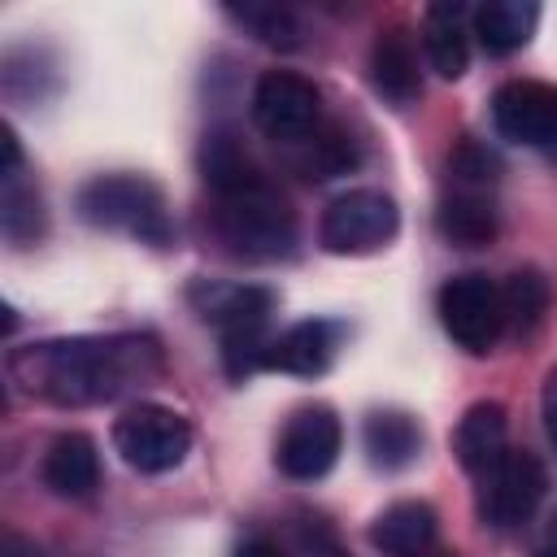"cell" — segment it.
Segmentation results:
<instances>
[{"mask_svg":"<svg viewBox=\"0 0 557 557\" xmlns=\"http://www.w3.org/2000/svg\"><path fill=\"white\" fill-rule=\"evenodd\" d=\"M161 374V348L148 335L39 339L9 352V379L48 405H104Z\"/></svg>","mask_w":557,"mask_h":557,"instance_id":"1","label":"cell"},{"mask_svg":"<svg viewBox=\"0 0 557 557\" xmlns=\"http://www.w3.org/2000/svg\"><path fill=\"white\" fill-rule=\"evenodd\" d=\"M196 309L205 322H213L222 331V361L231 379H248L257 366H265V322L274 309V296L265 287H248V283H200L191 292Z\"/></svg>","mask_w":557,"mask_h":557,"instance_id":"2","label":"cell"},{"mask_svg":"<svg viewBox=\"0 0 557 557\" xmlns=\"http://www.w3.org/2000/svg\"><path fill=\"white\" fill-rule=\"evenodd\" d=\"M218 239L248 261H278L296 244V218L278 187L265 178L248 183L244 191L218 196Z\"/></svg>","mask_w":557,"mask_h":557,"instance_id":"3","label":"cell"},{"mask_svg":"<svg viewBox=\"0 0 557 557\" xmlns=\"http://www.w3.org/2000/svg\"><path fill=\"white\" fill-rule=\"evenodd\" d=\"M78 213H83V222H91L100 231H126L144 244L170 239L165 196L157 183H148L139 174H100V178L83 183Z\"/></svg>","mask_w":557,"mask_h":557,"instance_id":"4","label":"cell"},{"mask_svg":"<svg viewBox=\"0 0 557 557\" xmlns=\"http://www.w3.org/2000/svg\"><path fill=\"white\" fill-rule=\"evenodd\" d=\"M396 226H400V209L387 191L352 187L322 209L318 239L335 257H366V252H379L383 244H392Z\"/></svg>","mask_w":557,"mask_h":557,"instance_id":"5","label":"cell"},{"mask_svg":"<svg viewBox=\"0 0 557 557\" xmlns=\"http://www.w3.org/2000/svg\"><path fill=\"white\" fill-rule=\"evenodd\" d=\"M113 448L139 474H165L191 453V422L165 405H131L113 422Z\"/></svg>","mask_w":557,"mask_h":557,"instance_id":"6","label":"cell"},{"mask_svg":"<svg viewBox=\"0 0 557 557\" xmlns=\"http://www.w3.org/2000/svg\"><path fill=\"white\" fill-rule=\"evenodd\" d=\"M435 309H440V326L448 331V339L461 344L466 352H487L505 335L500 287L487 274H453L440 287Z\"/></svg>","mask_w":557,"mask_h":557,"instance_id":"7","label":"cell"},{"mask_svg":"<svg viewBox=\"0 0 557 557\" xmlns=\"http://www.w3.org/2000/svg\"><path fill=\"white\" fill-rule=\"evenodd\" d=\"M544 487H548V474H544L540 457L527 453V448H509L479 479V513H483V522H492L500 531L522 527L540 509Z\"/></svg>","mask_w":557,"mask_h":557,"instance_id":"8","label":"cell"},{"mask_svg":"<svg viewBox=\"0 0 557 557\" xmlns=\"http://www.w3.org/2000/svg\"><path fill=\"white\" fill-rule=\"evenodd\" d=\"M252 122L278 144H300L318 126V87L296 70H265L252 87Z\"/></svg>","mask_w":557,"mask_h":557,"instance_id":"9","label":"cell"},{"mask_svg":"<svg viewBox=\"0 0 557 557\" xmlns=\"http://www.w3.org/2000/svg\"><path fill=\"white\" fill-rule=\"evenodd\" d=\"M339 444H344V426H339L335 409L309 405V409H296V413L287 418V426H283V435H278L274 461H278V470H283L287 479L309 483V479H322V474L335 466Z\"/></svg>","mask_w":557,"mask_h":557,"instance_id":"10","label":"cell"},{"mask_svg":"<svg viewBox=\"0 0 557 557\" xmlns=\"http://www.w3.org/2000/svg\"><path fill=\"white\" fill-rule=\"evenodd\" d=\"M492 122L509 144L522 148L557 144V87L540 78H509L492 96Z\"/></svg>","mask_w":557,"mask_h":557,"instance_id":"11","label":"cell"},{"mask_svg":"<svg viewBox=\"0 0 557 557\" xmlns=\"http://www.w3.org/2000/svg\"><path fill=\"white\" fill-rule=\"evenodd\" d=\"M39 474H44V487L52 496H65V500L91 496L100 487V453H96L91 435H83V431L57 435L48 444V453H44Z\"/></svg>","mask_w":557,"mask_h":557,"instance_id":"12","label":"cell"},{"mask_svg":"<svg viewBox=\"0 0 557 557\" xmlns=\"http://www.w3.org/2000/svg\"><path fill=\"white\" fill-rule=\"evenodd\" d=\"M453 448L457 461L466 466V474L483 479L505 453H509V422H505V405L496 400H479L461 413L457 431H453Z\"/></svg>","mask_w":557,"mask_h":557,"instance_id":"13","label":"cell"},{"mask_svg":"<svg viewBox=\"0 0 557 557\" xmlns=\"http://www.w3.org/2000/svg\"><path fill=\"white\" fill-rule=\"evenodd\" d=\"M470 9L457 0H440L422 17V48L440 78H461L470 65Z\"/></svg>","mask_w":557,"mask_h":557,"instance_id":"14","label":"cell"},{"mask_svg":"<svg viewBox=\"0 0 557 557\" xmlns=\"http://www.w3.org/2000/svg\"><path fill=\"white\" fill-rule=\"evenodd\" d=\"M535 26H540V4L535 0H487L470 13L474 39L492 57H509V52L527 48Z\"/></svg>","mask_w":557,"mask_h":557,"instance_id":"15","label":"cell"},{"mask_svg":"<svg viewBox=\"0 0 557 557\" xmlns=\"http://www.w3.org/2000/svg\"><path fill=\"white\" fill-rule=\"evenodd\" d=\"M370 544L383 557H422V553H431L435 548V509L426 500L387 505L370 527Z\"/></svg>","mask_w":557,"mask_h":557,"instance_id":"16","label":"cell"},{"mask_svg":"<svg viewBox=\"0 0 557 557\" xmlns=\"http://www.w3.org/2000/svg\"><path fill=\"white\" fill-rule=\"evenodd\" d=\"M370 83L383 100L392 104H413L422 96V74H418V52L409 44V35L400 26H392L387 35H379L374 52H370Z\"/></svg>","mask_w":557,"mask_h":557,"instance_id":"17","label":"cell"},{"mask_svg":"<svg viewBox=\"0 0 557 557\" xmlns=\"http://www.w3.org/2000/svg\"><path fill=\"white\" fill-rule=\"evenodd\" d=\"M361 444L374 470H405L422 453V426L405 409H374L361 426Z\"/></svg>","mask_w":557,"mask_h":557,"instance_id":"18","label":"cell"},{"mask_svg":"<svg viewBox=\"0 0 557 557\" xmlns=\"http://www.w3.org/2000/svg\"><path fill=\"white\" fill-rule=\"evenodd\" d=\"M331 357H335V326L331 322H318V318L287 326L265 348V366L270 370H287V374H305V379L322 374L331 366Z\"/></svg>","mask_w":557,"mask_h":557,"instance_id":"19","label":"cell"},{"mask_svg":"<svg viewBox=\"0 0 557 557\" xmlns=\"http://www.w3.org/2000/svg\"><path fill=\"white\" fill-rule=\"evenodd\" d=\"M440 231H444V239H453L461 248L487 244L496 235V209L487 200V187H457L440 205Z\"/></svg>","mask_w":557,"mask_h":557,"instance_id":"20","label":"cell"},{"mask_svg":"<svg viewBox=\"0 0 557 557\" xmlns=\"http://www.w3.org/2000/svg\"><path fill=\"white\" fill-rule=\"evenodd\" d=\"M200 174L213 187V196H231V191H244L248 183L265 178V174H257V165L248 161L244 144L231 131H209L205 135V144H200Z\"/></svg>","mask_w":557,"mask_h":557,"instance_id":"21","label":"cell"},{"mask_svg":"<svg viewBox=\"0 0 557 557\" xmlns=\"http://www.w3.org/2000/svg\"><path fill=\"white\" fill-rule=\"evenodd\" d=\"M226 17L235 26H244L257 44L278 48V52H292V48L305 44V26L287 4H231Z\"/></svg>","mask_w":557,"mask_h":557,"instance_id":"22","label":"cell"},{"mask_svg":"<svg viewBox=\"0 0 557 557\" xmlns=\"http://www.w3.org/2000/svg\"><path fill=\"white\" fill-rule=\"evenodd\" d=\"M4 191H0V226L9 235V244H35L44 235V200L35 187L22 183V165L17 170H0Z\"/></svg>","mask_w":557,"mask_h":557,"instance_id":"23","label":"cell"},{"mask_svg":"<svg viewBox=\"0 0 557 557\" xmlns=\"http://www.w3.org/2000/svg\"><path fill=\"white\" fill-rule=\"evenodd\" d=\"M548 300H553V292H548V278H544L540 270H518V274H509V283L500 287L505 326L518 331V335H531V331L544 322Z\"/></svg>","mask_w":557,"mask_h":557,"instance_id":"24","label":"cell"},{"mask_svg":"<svg viewBox=\"0 0 557 557\" xmlns=\"http://www.w3.org/2000/svg\"><path fill=\"white\" fill-rule=\"evenodd\" d=\"M305 144V157H296V165L305 170V178H335L352 165V148L344 135H322V139H300Z\"/></svg>","mask_w":557,"mask_h":557,"instance_id":"25","label":"cell"},{"mask_svg":"<svg viewBox=\"0 0 557 557\" xmlns=\"http://www.w3.org/2000/svg\"><path fill=\"white\" fill-rule=\"evenodd\" d=\"M540 418H544V435L557 453V366L544 374V387H540Z\"/></svg>","mask_w":557,"mask_h":557,"instance_id":"26","label":"cell"},{"mask_svg":"<svg viewBox=\"0 0 557 557\" xmlns=\"http://www.w3.org/2000/svg\"><path fill=\"white\" fill-rule=\"evenodd\" d=\"M235 557H287L274 540H265V535H252V540H244L239 548H235Z\"/></svg>","mask_w":557,"mask_h":557,"instance_id":"27","label":"cell"},{"mask_svg":"<svg viewBox=\"0 0 557 557\" xmlns=\"http://www.w3.org/2000/svg\"><path fill=\"white\" fill-rule=\"evenodd\" d=\"M535 557H557V513L548 518V527H544V535H540V548H535Z\"/></svg>","mask_w":557,"mask_h":557,"instance_id":"28","label":"cell"},{"mask_svg":"<svg viewBox=\"0 0 557 557\" xmlns=\"http://www.w3.org/2000/svg\"><path fill=\"white\" fill-rule=\"evenodd\" d=\"M0 557H39V553H35V544H26V540L9 535V540H4V548H0Z\"/></svg>","mask_w":557,"mask_h":557,"instance_id":"29","label":"cell"},{"mask_svg":"<svg viewBox=\"0 0 557 557\" xmlns=\"http://www.w3.org/2000/svg\"><path fill=\"white\" fill-rule=\"evenodd\" d=\"M422 557H457V553H444V548H431V553H422Z\"/></svg>","mask_w":557,"mask_h":557,"instance_id":"30","label":"cell"}]
</instances>
